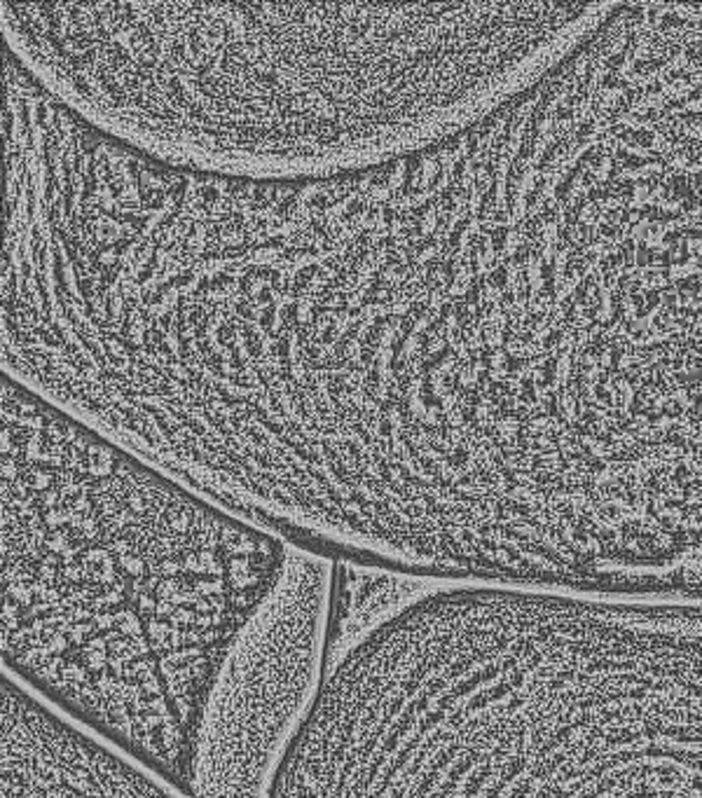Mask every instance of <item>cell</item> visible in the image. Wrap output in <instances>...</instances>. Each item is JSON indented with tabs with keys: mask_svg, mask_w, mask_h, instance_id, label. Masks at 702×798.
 Here are the masks:
<instances>
[{
	"mask_svg": "<svg viewBox=\"0 0 702 798\" xmlns=\"http://www.w3.org/2000/svg\"><path fill=\"white\" fill-rule=\"evenodd\" d=\"M543 5L3 0V49L169 169L321 180L429 150L543 71Z\"/></svg>",
	"mask_w": 702,
	"mask_h": 798,
	"instance_id": "1",
	"label": "cell"
},
{
	"mask_svg": "<svg viewBox=\"0 0 702 798\" xmlns=\"http://www.w3.org/2000/svg\"><path fill=\"white\" fill-rule=\"evenodd\" d=\"M3 660L192 794L197 735L290 545L3 377Z\"/></svg>",
	"mask_w": 702,
	"mask_h": 798,
	"instance_id": "2",
	"label": "cell"
},
{
	"mask_svg": "<svg viewBox=\"0 0 702 798\" xmlns=\"http://www.w3.org/2000/svg\"><path fill=\"white\" fill-rule=\"evenodd\" d=\"M333 562L290 548L202 716L190 798H265L328 670Z\"/></svg>",
	"mask_w": 702,
	"mask_h": 798,
	"instance_id": "3",
	"label": "cell"
},
{
	"mask_svg": "<svg viewBox=\"0 0 702 798\" xmlns=\"http://www.w3.org/2000/svg\"><path fill=\"white\" fill-rule=\"evenodd\" d=\"M426 578L333 562L328 609V668L368 632L424 595Z\"/></svg>",
	"mask_w": 702,
	"mask_h": 798,
	"instance_id": "4",
	"label": "cell"
}]
</instances>
